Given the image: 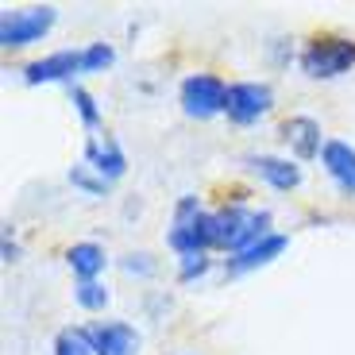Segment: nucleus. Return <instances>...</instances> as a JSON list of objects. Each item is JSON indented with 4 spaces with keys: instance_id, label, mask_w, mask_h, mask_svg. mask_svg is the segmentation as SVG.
<instances>
[{
    "instance_id": "f257e3e1",
    "label": "nucleus",
    "mask_w": 355,
    "mask_h": 355,
    "mask_svg": "<svg viewBox=\"0 0 355 355\" xmlns=\"http://www.w3.org/2000/svg\"><path fill=\"white\" fill-rule=\"evenodd\" d=\"M166 243L178 255H209V248H216V216L201 213L197 197H182L174 209V228H170Z\"/></svg>"
},
{
    "instance_id": "a211bd4d",
    "label": "nucleus",
    "mask_w": 355,
    "mask_h": 355,
    "mask_svg": "<svg viewBox=\"0 0 355 355\" xmlns=\"http://www.w3.org/2000/svg\"><path fill=\"white\" fill-rule=\"evenodd\" d=\"M70 93H73V105H78L81 124H85V128H97V124H101V108H97V101L89 97V93H85L81 85H73Z\"/></svg>"
},
{
    "instance_id": "39448f33",
    "label": "nucleus",
    "mask_w": 355,
    "mask_h": 355,
    "mask_svg": "<svg viewBox=\"0 0 355 355\" xmlns=\"http://www.w3.org/2000/svg\"><path fill=\"white\" fill-rule=\"evenodd\" d=\"M54 24V8H19V12H4V19H0V46H8V51H16V46H27L35 43V39H43L46 31H51Z\"/></svg>"
},
{
    "instance_id": "412c9836",
    "label": "nucleus",
    "mask_w": 355,
    "mask_h": 355,
    "mask_svg": "<svg viewBox=\"0 0 355 355\" xmlns=\"http://www.w3.org/2000/svg\"><path fill=\"white\" fill-rule=\"evenodd\" d=\"M124 270H128V275H151L155 263H151V255H143V251H139V255H128L124 259Z\"/></svg>"
},
{
    "instance_id": "dca6fc26",
    "label": "nucleus",
    "mask_w": 355,
    "mask_h": 355,
    "mask_svg": "<svg viewBox=\"0 0 355 355\" xmlns=\"http://www.w3.org/2000/svg\"><path fill=\"white\" fill-rule=\"evenodd\" d=\"M73 297H78L81 309H105V305H108V290L101 282H78Z\"/></svg>"
},
{
    "instance_id": "4be33fe9",
    "label": "nucleus",
    "mask_w": 355,
    "mask_h": 355,
    "mask_svg": "<svg viewBox=\"0 0 355 355\" xmlns=\"http://www.w3.org/2000/svg\"><path fill=\"white\" fill-rule=\"evenodd\" d=\"M16 255H19V248L12 240H4V263H16Z\"/></svg>"
},
{
    "instance_id": "f3484780",
    "label": "nucleus",
    "mask_w": 355,
    "mask_h": 355,
    "mask_svg": "<svg viewBox=\"0 0 355 355\" xmlns=\"http://www.w3.org/2000/svg\"><path fill=\"white\" fill-rule=\"evenodd\" d=\"M112 46L108 43H89L85 51H81V62H85V73H97V70H105V66H112Z\"/></svg>"
},
{
    "instance_id": "f03ea898",
    "label": "nucleus",
    "mask_w": 355,
    "mask_h": 355,
    "mask_svg": "<svg viewBox=\"0 0 355 355\" xmlns=\"http://www.w3.org/2000/svg\"><path fill=\"white\" fill-rule=\"evenodd\" d=\"M216 216V248L240 255L251 243H259L263 236H270V213H255V209H243V205H228Z\"/></svg>"
},
{
    "instance_id": "9b49d317",
    "label": "nucleus",
    "mask_w": 355,
    "mask_h": 355,
    "mask_svg": "<svg viewBox=\"0 0 355 355\" xmlns=\"http://www.w3.org/2000/svg\"><path fill=\"white\" fill-rule=\"evenodd\" d=\"M320 162H324V170L332 174V182H336L340 189L355 193V151L347 147V143L329 139L324 143V151H320Z\"/></svg>"
},
{
    "instance_id": "7ed1b4c3",
    "label": "nucleus",
    "mask_w": 355,
    "mask_h": 355,
    "mask_svg": "<svg viewBox=\"0 0 355 355\" xmlns=\"http://www.w3.org/2000/svg\"><path fill=\"white\" fill-rule=\"evenodd\" d=\"M355 66V43L352 39H336V35H324V39H313L309 46L302 51V70L309 78H340Z\"/></svg>"
},
{
    "instance_id": "1a4fd4ad",
    "label": "nucleus",
    "mask_w": 355,
    "mask_h": 355,
    "mask_svg": "<svg viewBox=\"0 0 355 355\" xmlns=\"http://www.w3.org/2000/svg\"><path fill=\"white\" fill-rule=\"evenodd\" d=\"M282 135H286V143L293 147L297 159H317V155L324 151V143H320V124L313 120V116H290V120L282 124Z\"/></svg>"
},
{
    "instance_id": "6e6552de",
    "label": "nucleus",
    "mask_w": 355,
    "mask_h": 355,
    "mask_svg": "<svg viewBox=\"0 0 355 355\" xmlns=\"http://www.w3.org/2000/svg\"><path fill=\"white\" fill-rule=\"evenodd\" d=\"M73 73H85L81 51H58V54H46V58L27 66L24 81L27 85H43V81H70Z\"/></svg>"
},
{
    "instance_id": "6ab92c4d",
    "label": "nucleus",
    "mask_w": 355,
    "mask_h": 355,
    "mask_svg": "<svg viewBox=\"0 0 355 355\" xmlns=\"http://www.w3.org/2000/svg\"><path fill=\"white\" fill-rule=\"evenodd\" d=\"M70 182H73L78 189H85V193H93V197H101V193L108 189L105 178H93V174H89V166H73V170H70Z\"/></svg>"
},
{
    "instance_id": "f8f14e48",
    "label": "nucleus",
    "mask_w": 355,
    "mask_h": 355,
    "mask_svg": "<svg viewBox=\"0 0 355 355\" xmlns=\"http://www.w3.org/2000/svg\"><path fill=\"white\" fill-rule=\"evenodd\" d=\"M85 159H89V166L105 178V182H116V178L128 170L124 151H120L112 139H105V143H101V139H89V143H85Z\"/></svg>"
},
{
    "instance_id": "0eeeda50",
    "label": "nucleus",
    "mask_w": 355,
    "mask_h": 355,
    "mask_svg": "<svg viewBox=\"0 0 355 355\" xmlns=\"http://www.w3.org/2000/svg\"><path fill=\"white\" fill-rule=\"evenodd\" d=\"M89 340H93V352L97 355H135L139 352V332H135L128 320L93 324V329H89Z\"/></svg>"
},
{
    "instance_id": "aec40b11",
    "label": "nucleus",
    "mask_w": 355,
    "mask_h": 355,
    "mask_svg": "<svg viewBox=\"0 0 355 355\" xmlns=\"http://www.w3.org/2000/svg\"><path fill=\"white\" fill-rule=\"evenodd\" d=\"M205 270H209V255H182V263H178V278L182 282H193Z\"/></svg>"
},
{
    "instance_id": "2eb2a0df",
    "label": "nucleus",
    "mask_w": 355,
    "mask_h": 355,
    "mask_svg": "<svg viewBox=\"0 0 355 355\" xmlns=\"http://www.w3.org/2000/svg\"><path fill=\"white\" fill-rule=\"evenodd\" d=\"M54 355H97L93 340H89V329H62L58 340H54Z\"/></svg>"
},
{
    "instance_id": "4468645a",
    "label": "nucleus",
    "mask_w": 355,
    "mask_h": 355,
    "mask_svg": "<svg viewBox=\"0 0 355 355\" xmlns=\"http://www.w3.org/2000/svg\"><path fill=\"white\" fill-rule=\"evenodd\" d=\"M66 263H70V270L81 282H93V278L105 270V251H101L97 243H73V248L66 251Z\"/></svg>"
},
{
    "instance_id": "423d86ee",
    "label": "nucleus",
    "mask_w": 355,
    "mask_h": 355,
    "mask_svg": "<svg viewBox=\"0 0 355 355\" xmlns=\"http://www.w3.org/2000/svg\"><path fill=\"white\" fill-rule=\"evenodd\" d=\"M270 89L259 85V81H240V85H228V105H224V112H228L232 124H255L259 116L270 112Z\"/></svg>"
},
{
    "instance_id": "ddd939ff",
    "label": "nucleus",
    "mask_w": 355,
    "mask_h": 355,
    "mask_svg": "<svg viewBox=\"0 0 355 355\" xmlns=\"http://www.w3.org/2000/svg\"><path fill=\"white\" fill-rule=\"evenodd\" d=\"M251 170H255L263 182H270L275 189H293L297 182H302V170L293 166V162H286V159H275V155H259V159H251Z\"/></svg>"
},
{
    "instance_id": "20e7f679",
    "label": "nucleus",
    "mask_w": 355,
    "mask_h": 355,
    "mask_svg": "<svg viewBox=\"0 0 355 355\" xmlns=\"http://www.w3.org/2000/svg\"><path fill=\"white\" fill-rule=\"evenodd\" d=\"M224 105H228V85L216 73H189L182 81V108H186V116L209 120V116L224 112Z\"/></svg>"
},
{
    "instance_id": "9d476101",
    "label": "nucleus",
    "mask_w": 355,
    "mask_h": 355,
    "mask_svg": "<svg viewBox=\"0 0 355 355\" xmlns=\"http://www.w3.org/2000/svg\"><path fill=\"white\" fill-rule=\"evenodd\" d=\"M286 236H278V232H270V236H263L259 243H251L248 251H240V255L228 259V275H248V270H255V266H266L270 259H278L286 251Z\"/></svg>"
}]
</instances>
